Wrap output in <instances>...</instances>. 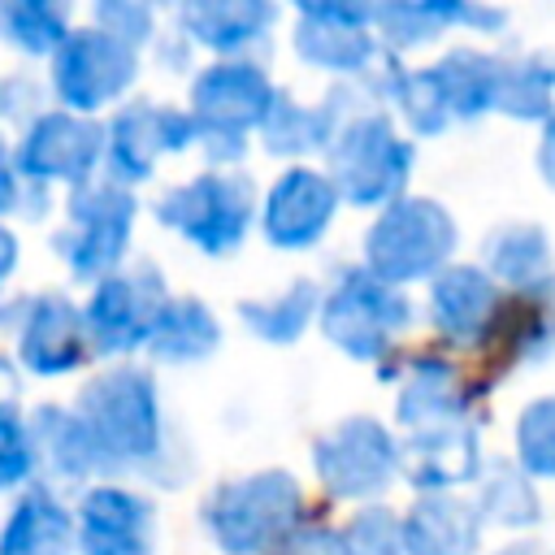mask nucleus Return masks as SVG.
I'll use <instances>...</instances> for the list:
<instances>
[{
	"label": "nucleus",
	"mask_w": 555,
	"mask_h": 555,
	"mask_svg": "<svg viewBox=\"0 0 555 555\" xmlns=\"http://www.w3.org/2000/svg\"><path fill=\"white\" fill-rule=\"evenodd\" d=\"M74 416L87 434L95 477L156 473V464L169 455V425L147 369L117 364L87 377L74 395Z\"/></svg>",
	"instance_id": "1"
},
{
	"label": "nucleus",
	"mask_w": 555,
	"mask_h": 555,
	"mask_svg": "<svg viewBox=\"0 0 555 555\" xmlns=\"http://www.w3.org/2000/svg\"><path fill=\"white\" fill-rule=\"evenodd\" d=\"M416 147L395 130L386 104L364 78L347 82V108L325 143V173L338 199L356 208H386L403 195Z\"/></svg>",
	"instance_id": "2"
},
{
	"label": "nucleus",
	"mask_w": 555,
	"mask_h": 555,
	"mask_svg": "<svg viewBox=\"0 0 555 555\" xmlns=\"http://www.w3.org/2000/svg\"><path fill=\"white\" fill-rule=\"evenodd\" d=\"M304 516V486L286 468H256L212 486L199 503L204 533L225 555H273Z\"/></svg>",
	"instance_id": "3"
},
{
	"label": "nucleus",
	"mask_w": 555,
	"mask_h": 555,
	"mask_svg": "<svg viewBox=\"0 0 555 555\" xmlns=\"http://www.w3.org/2000/svg\"><path fill=\"white\" fill-rule=\"evenodd\" d=\"M156 221L186 238L204 256H230L243 247L260 204L256 182L238 169H204L178 186H165L152 204Z\"/></svg>",
	"instance_id": "4"
},
{
	"label": "nucleus",
	"mask_w": 555,
	"mask_h": 555,
	"mask_svg": "<svg viewBox=\"0 0 555 555\" xmlns=\"http://www.w3.org/2000/svg\"><path fill=\"white\" fill-rule=\"evenodd\" d=\"M455 217L429 195L390 199L364 234V269L390 286L434 282L455 251Z\"/></svg>",
	"instance_id": "5"
},
{
	"label": "nucleus",
	"mask_w": 555,
	"mask_h": 555,
	"mask_svg": "<svg viewBox=\"0 0 555 555\" xmlns=\"http://www.w3.org/2000/svg\"><path fill=\"white\" fill-rule=\"evenodd\" d=\"M139 204L130 186L113 178H95L65 199V225L52 234V251L65 260V269L78 282H100L113 269H121L130 251Z\"/></svg>",
	"instance_id": "6"
},
{
	"label": "nucleus",
	"mask_w": 555,
	"mask_h": 555,
	"mask_svg": "<svg viewBox=\"0 0 555 555\" xmlns=\"http://www.w3.org/2000/svg\"><path fill=\"white\" fill-rule=\"evenodd\" d=\"M278 87L256 61H217L191 82L195 143L212 160H238L247 152V130H256L273 104Z\"/></svg>",
	"instance_id": "7"
},
{
	"label": "nucleus",
	"mask_w": 555,
	"mask_h": 555,
	"mask_svg": "<svg viewBox=\"0 0 555 555\" xmlns=\"http://www.w3.org/2000/svg\"><path fill=\"white\" fill-rule=\"evenodd\" d=\"M321 334L351 360H382L395 338L412 325V304L399 286L373 278L364 264H351L321 295Z\"/></svg>",
	"instance_id": "8"
},
{
	"label": "nucleus",
	"mask_w": 555,
	"mask_h": 555,
	"mask_svg": "<svg viewBox=\"0 0 555 555\" xmlns=\"http://www.w3.org/2000/svg\"><path fill=\"white\" fill-rule=\"evenodd\" d=\"M312 468L330 499L369 503L390 490V481L403 473L399 438L377 416H343L312 442Z\"/></svg>",
	"instance_id": "9"
},
{
	"label": "nucleus",
	"mask_w": 555,
	"mask_h": 555,
	"mask_svg": "<svg viewBox=\"0 0 555 555\" xmlns=\"http://www.w3.org/2000/svg\"><path fill=\"white\" fill-rule=\"evenodd\" d=\"M169 304V286L152 260H134L126 269H113L91 286V299L82 308L87 343L100 356H126L147 347L152 325L160 308Z\"/></svg>",
	"instance_id": "10"
},
{
	"label": "nucleus",
	"mask_w": 555,
	"mask_h": 555,
	"mask_svg": "<svg viewBox=\"0 0 555 555\" xmlns=\"http://www.w3.org/2000/svg\"><path fill=\"white\" fill-rule=\"evenodd\" d=\"M139 78V48L121 43L100 26L69 30L52 56V91L65 113L91 117L95 108L113 104Z\"/></svg>",
	"instance_id": "11"
},
{
	"label": "nucleus",
	"mask_w": 555,
	"mask_h": 555,
	"mask_svg": "<svg viewBox=\"0 0 555 555\" xmlns=\"http://www.w3.org/2000/svg\"><path fill=\"white\" fill-rule=\"evenodd\" d=\"M100 160H104V126L65 108L35 113L13 147L17 178H26L39 191L52 182H65L69 191H78L95 182Z\"/></svg>",
	"instance_id": "12"
},
{
	"label": "nucleus",
	"mask_w": 555,
	"mask_h": 555,
	"mask_svg": "<svg viewBox=\"0 0 555 555\" xmlns=\"http://www.w3.org/2000/svg\"><path fill=\"white\" fill-rule=\"evenodd\" d=\"M191 143H195V121L186 108H173L165 100H130L113 113L104 130V165L113 182L130 186V182H147L160 156H178Z\"/></svg>",
	"instance_id": "13"
},
{
	"label": "nucleus",
	"mask_w": 555,
	"mask_h": 555,
	"mask_svg": "<svg viewBox=\"0 0 555 555\" xmlns=\"http://www.w3.org/2000/svg\"><path fill=\"white\" fill-rule=\"evenodd\" d=\"M295 56L338 78H364L382 61L373 35V4H299Z\"/></svg>",
	"instance_id": "14"
},
{
	"label": "nucleus",
	"mask_w": 555,
	"mask_h": 555,
	"mask_svg": "<svg viewBox=\"0 0 555 555\" xmlns=\"http://www.w3.org/2000/svg\"><path fill=\"white\" fill-rule=\"evenodd\" d=\"M338 191L330 182L325 169L312 165H291L286 173H278V182L264 191L260 204V230L269 238V247L278 251H308L321 243V234L330 230L334 212H338Z\"/></svg>",
	"instance_id": "15"
},
{
	"label": "nucleus",
	"mask_w": 555,
	"mask_h": 555,
	"mask_svg": "<svg viewBox=\"0 0 555 555\" xmlns=\"http://www.w3.org/2000/svg\"><path fill=\"white\" fill-rule=\"evenodd\" d=\"M91 343L82 325V308L65 291H39L22 299L17 312V360L35 377H65L82 369Z\"/></svg>",
	"instance_id": "16"
},
{
	"label": "nucleus",
	"mask_w": 555,
	"mask_h": 555,
	"mask_svg": "<svg viewBox=\"0 0 555 555\" xmlns=\"http://www.w3.org/2000/svg\"><path fill=\"white\" fill-rule=\"evenodd\" d=\"M78 555H152L156 551V507L147 494L100 481L91 486L78 507Z\"/></svg>",
	"instance_id": "17"
},
{
	"label": "nucleus",
	"mask_w": 555,
	"mask_h": 555,
	"mask_svg": "<svg viewBox=\"0 0 555 555\" xmlns=\"http://www.w3.org/2000/svg\"><path fill=\"white\" fill-rule=\"evenodd\" d=\"M503 312V286L481 264H447L429 282V321L451 347H481Z\"/></svg>",
	"instance_id": "18"
},
{
	"label": "nucleus",
	"mask_w": 555,
	"mask_h": 555,
	"mask_svg": "<svg viewBox=\"0 0 555 555\" xmlns=\"http://www.w3.org/2000/svg\"><path fill=\"white\" fill-rule=\"evenodd\" d=\"M403 451V473L416 494H447L451 486H464L481 477V434L477 421H451L434 429L408 434L399 442Z\"/></svg>",
	"instance_id": "19"
},
{
	"label": "nucleus",
	"mask_w": 555,
	"mask_h": 555,
	"mask_svg": "<svg viewBox=\"0 0 555 555\" xmlns=\"http://www.w3.org/2000/svg\"><path fill=\"white\" fill-rule=\"evenodd\" d=\"M278 9L264 0H195L178 9V30L195 48L221 52V61H247V52L269 43Z\"/></svg>",
	"instance_id": "20"
},
{
	"label": "nucleus",
	"mask_w": 555,
	"mask_h": 555,
	"mask_svg": "<svg viewBox=\"0 0 555 555\" xmlns=\"http://www.w3.org/2000/svg\"><path fill=\"white\" fill-rule=\"evenodd\" d=\"M395 416L408 434L416 429H434V425H451V421H473V390L460 377V369L447 356H416L403 373L399 399H395Z\"/></svg>",
	"instance_id": "21"
},
{
	"label": "nucleus",
	"mask_w": 555,
	"mask_h": 555,
	"mask_svg": "<svg viewBox=\"0 0 555 555\" xmlns=\"http://www.w3.org/2000/svg\"><path fill=\"white\" fill-rule=\"evenodd\" d=\"M78 525L52 486H26L0 525V555H74Z\"/></svg>",
	"instance_id": "22"
},
{
	"label": "nucleus",
	"mask_w": 555,
	"mask_h": 555,
	"mask_svg": "<svg viewBox=\"0 0 555 555\" xmlns=\"http://www.w3.org/2000/svg\"><path fill=\"white\" fill-rule=\"evenodd\" d=\"M481 512L477 503L447 494H416V503L403 516V542L408 555H477L481 551Z\"/></svg>",
	"instance_id": "23"
},
{
	"label": "nucleus",
	"mask_w": 555,
	"mask_h": 555,
	"mask_svg": "<svg viewBox=\"0 0 555 555\" xmlns=\"http://www.w3.org/2000/svg\"><path fill=\"white\" fill-rule=\"evenodd\" d=\"M343 108H347V87L330 91L321 104H299L295 95L278 91L264 121H260V134H264V152L273 156H308V152H325L330 134L338 130L343 121Z\"/></svg>",
	"instance_id": "24"
},
{
	"label": "nucleus",
	"mask_w": 555,
	"mask_h": 555,
	"mask_svg": "<svg viewBox=\"0 0 555 555\" xmlns=\"http://www.w3.org/2000/svg\"><path fill=\"white\" fill-rule=\"evenodd\" d=\"M486 273L499 282V286H516L525 295L542 291L555 269H551V243H546V230L533 225V221H512V225H499L490 238H486Z\"/></svg>",
	"instance_id": "25"
},
{
	"label": "nucleus",
	"mask_w": 555,
	"mask_h": 555,
	"mask_svg": "<svg viewBox=\"0 0 555 555\" xmlns=\"http://www.w3.org/2000/svg\"><path fill=\"white\" fill-rule=\"evenodd\" d=\"M221 347V321L212 317V308L195 295H169V304L160 308L147 351L160 364H195L204 356H212Z\"/></svg>",
	"instance_id": "26"
},
{
	"label": "nucleus",
	"mask_w": 555,
	"mask_h": 555,
	"mask_svg": "<svg viewBox=\"0 0 555 555\" xmlns=\"http://www.w3.org/2000/svg\"><path fill=\"white\" fill-rule=\"evenodd\" d=\"M321 312V286L312 278H295L286 282L282 291L273 295H256V299H238V317L243 325L273 343V347H286L295 338H304V330L312 325V317Z\"/></svg>",
	"instance_id": "27"
},
{
	"label": "nucleus",
	"mask_w": 555,
	"mask_h": 555,
	"mask_svg": "<svg viewBox=\"0 0 555 555\" xmlns=\"http://www.w3.org/2000/svg\"><path fill=\"white\" fill-rule=\"evenodd\" d=\"M30 421V438H35V455L39 468H48L56 481H87L95 477V460L87 447V434L74 416V408L61 403H39Z\"/></svg>",
	"instance_id": "28"
},
{
	"label": "nucleus",
	"mask_w": 555,
	"mask_h": 555,
	"mask_svg": "<svg viewBox=\"0 0 555 555\" xmlns=\"http://www.w3.org/2000/svg\"><path fill=\"white\" fill-rule=\"evenodd\" d=\"M494 113L516 121H546L555 113V61L551 56H499Z\"/></svg>",
	"instance_id": "29"
},
{
	"label": "nucleus",
	"mask_w": 555,
	"mask_h": 555,
	"mask_svg": "<svg viewBox=\"0 0 555 555\" xmlns=\"http://www.w3.org/2000/svg\"><path fill=\"white\" fill-rule=\"evenodd\" d=\"M447 26H464V4H442V0H421V4H373V30L377 43L390 52L421 48L438 39Z\"/></svg>",
	"instance_id": "30"
},
{
	"label": "nucleus",
	"mask_w": 555,
	"mask_h": 555,
	"mask_svg": "<svg viewBox=\"0 0 555 555\" xmlns=\"http://www.w3.org/2000/svg\"><path fill=\"white\" fill-rule=\"evenodd\" d=\"M69 35V13L52 0H4L0 4V39L26 56H56Z\"/></svg>",
	"instance_id": "31"
},
{
	"label": "nucleus",
	"mask_w": 555,
	"mask_h": 555,
	"mask_svg": "<svg viewBox=\"0 0 555 555\" xmlns=\"http://www.w3.org/2000/svg\"><path fill=\"white\" fill-rule=\"evenodd\" d=\"M477 512L490 525L503 529H529L542 520V499L533 490V481L512 468V464H490L481 473V490H477Z\"/></svg>",
	"instance_id": "32"
},
{
	"label": "nucleus",
	"mask_w": 555,
	"mask_h": 555,
	"mask_svg": "<svg viewBox=\"0 0 555 555\" xmlns=\"http://www.w3.org/2000/svg\"><path fill=\"white\" fill-rule=\"evenodd\" d=\"M516 468L529 481L555 477V395L525 403L516 421Z\"/></svg>",
	"instance_id": "33"
},
{
	"label": "nucleus",
	"mask_w": 555,
	"mask_h": 555,
	"mask_svg": "<svg viewBox=\"0 0 555 555\" xmlns=\"http://www.w3.org/2000/svg\"><path fill=\"white\" fill-rule=\"evenodd\" d=\"M343 542H347L351 555H408V542H403V516H395V512L382 507V503L360 507V512L347 520Z\"/></svg>",
	"instance_id": "34"
},
{
	"label": "nucleus",
	"mask_w": 555,
	"mask_h": 555,
	"mask_svg": "<svg viewBox=\"0 0 555 555\" xmlns=\"http://www.w3.org/2000/svg\"><path fill=\"white\" fill-rule=\"evenodd\" d=\"M35 473H39V455H35L30 421L13 403H0V490L30 486Z\"/></svg>",
	"instance_id": "35"
},
{
	"label": "nucleus",
	"mask_w": 555,
	"mask_h": 555,
	"mask_svg": "<svg viewBox=\"0 0 555 555\" xmlns=\"http://www.w3.org/2000/svg\"><path fill=\"white\" fill-rule=\"evenodd\" d=\"M95 26L117 35L121 43L130 48H143L152 43V30H156V9L152 4H121V0H108V4H95Z\"/></svg>",
	"instance_id": "36"
},
{
	"label": "nucleus",
	"mask_w": 555,
	"mask_h": 555,
	"mask_svg": "<svg viewBox=\"0 0 555 555\" xmlns=\"http://www.w3.org/2000/svg\"><path fill=\"white\" fill-rule=\"evenodd\" d=\"M273 555H351V551H347V542H343V529L299 520Z\"/></svg>",
	"instance_id": "37"
},
{
	"label": "nucleus",
	"mask_w": 555,
	"mask_h": 555,
	"mask_svg": "<svg viewBox=\"0 0 555 555\" xmlns=\"http://www.w3.org/2000/svg\"><path fill=\"white\" fill-rule=\"evenodd\" d=\"M22 208V178H17V165L9 156V147L0 143V217Z\"/></svg>",
	"instance_id": "38"
},
{
	"label": "nucleus",
	"mask_w": 555,
	"mask_h": 555,
	"mask_svg": "<svg viewBox=\"0 0 555 555\" xmlns=\"http://www.w3.org/2000/svg\"><path fill=\"white\" fill-rule=\"evenodd\" d=\"M533 165H538V173H542V182L555 191V113L546 117V126H542V139H538V152H533Z\"/></svg>",
	"instance_id": "39"
},
{
	"label": "nucleus",
	"mask_w": 555,
	"mask_h": 555,
	"mask_svg": "<svg viewBox=\"0 0 555 555\" xmlns=\"http://www.w3.org/2000/svg\"><path fill=\"white\" fill-rule=\"evenodd\" d=\"M13 269H17V234L0 225V291H4V282L13 278Z\"/></svg>",
	"instance_id": "40"
},
{
	"label": "nucleus",
	"mask_w": 555,
	"mask_h": 555,
	"mask_svg": "<svg viewBox=\"0 0 555 555\" xmlns=\"http://www.w3.org/2000/svg\"><path fill=\"white\" fill-rule=\"evenodd\" d=\"M17 399V373H13V364L0 356V403H13Z\"/></svg>",
	"instance_id": "41"
},
{
	"label": "nucleus",
	"mask_w": 555,
	"mask_h": 555,
	"mask_svg": "<svg viewBox=\"0 0 555 555\" xmlns=\"http://www.w3.org/2000/svg\"><path fill=\"white\" fill-rule=\"evenodd\" d=\"M494 555H542V551L529 546V542H512V546H503V551H494Z\"/></svg>",
	"instance_id": "42"
}]
</instances>
